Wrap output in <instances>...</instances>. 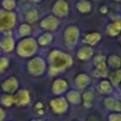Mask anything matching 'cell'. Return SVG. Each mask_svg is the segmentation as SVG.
I'll return each instance as SVG.
<instances>
[{
    "mask_svg": "<svg viewBox=\"0 0 121 121\" xmlns=\"http://www.w3.org/2000/svg\"><path fill=\"white\" fill-rule=\"evenodd\" d=\"M49 66H50V74L54 75L60 71L66 70L72 65V59L70 55L59 50H54L48 56Z\"/></svg>",
    "mask_w": 121,
    "mask_h": 121,
    "instance_id": "6da1fadb",
    "label": "cell"
},
{
    "mask_svg": "<svg viewBox=\"0 0 121 121\" xmlns=\"http://www.w3.org/2000/svg\"><path fill=\"white\" fill-rule=\"evenodd\" d=\"M38 45L34 38H23L17 45V54L21 57H30L37 51Z\"/></svg>",
    "mask_w": 121,
    "mask_h": 121,
    "instance_id": "7a4b0ae2",
    "label": "cell"
},
{
    "mask_svg": "<svg viewBox=\"0 0 121 121\" xmlns=\"http://www.w3.org/2000/svg\"><path fill=\"white\" fill-rule=\"evenodd\" d=\"M16 23V15L13 12L0 11V31L10 32Z\"/></svg>",
    "mask_w": 121,
    "mask_h": 121,
    "instance_id": "3957f363",
    "label": "cell"
},
{
    "mask_svg": "<svg viewBox=\"0 0 121 121\" xmlns=\"http://www.w3.org/2000/svg\"><path fill=\"white\" fill-rule=\"evenodd\" d=\"M28 70L31 73L32 75H36V77H39L46 70V63L45 60L39 56L33 57L28 64Z\"/></svg>",
    "mask_w": 121,
    "mask_h": 121,
    "instance_id": "277c9868",
    "label": "cell"
},
{
    "mask_svg": "<svg viewBox=\"0 0 121 121\" xmlns=\"http://www.w3.org/2000/svg\"><path fill=\"white\" fill-rule=\"evenodd\" d=\"M80 36V30L75 26H69L64 33V40L65 44L68 48H72L77 45L78 38Z\"/></svg>",
    "mask_w": 121,
    "mask_h": 121,
    "instance_id": "5b68a950",
    "label": "cell"
},
{
    "mask_svg": "<svg viewBox=\"0 0 121 121\" xmlns=\"http://www.w3.org/2000/svg\"><path fill=\"white\" fill-rule=\"evenodd\" d=\"M95 65H96L95 75L104 78L108 74V69L106 66V57L104 55H98L95 57Z\"/></svg>",
    "mask_w": 121,
    "mask_h": 121,
    "instance_id": "8992f818",
    "label": "cell"
},
{
    "mask_svg": "<svg viewBox=\"0 0 121 121\" xmlns=\"http://www.w3.org/2000/svg\"><path fill=\"white\" fill-rule=\"evenodd\" d=\"M68 12H69L68 3L65 0H57L54 3V5H53V9H52L53 16L66 17L68 15Z\"/></svg>",
    "mask_w": 121,
    "mask_h": 121,
    "instance_id": "52a82bcc",
    "label": "cell"
},
{
    "mask_svg": "<svg viewBox=\"0 0 121 121\" xmlns=\"http://www.w3.org/2000/svg\"><path fill=\"white\" fill-rule=\"evenodd\" d=\"M15 47V40L12 36L11 32H5L3 37L0 40V48L4 51V52H11L13 51Z\"/></svg>",
    "mask_w": 121,
    "mask_h": 121,
    "instance_id": "ba28073f",
    "label": "cell"
},
{
    "mask_svg": "<svg viewBox=\"0 0 121 121\" xmlns=\"http://www.w3.org/2000/svg\"><path fill=\"white\" fill-rule=\"evenodd\" d=\"M1 88L3 89L4 92L8 94H13L14 91H16L18 89V81L16 80V78L11 77L9 79H6L3 83L1 84Z\"/></svg>",
    "mask_w": 121,
    "mask_h": 121,
    "instance_id": "9c48e42d",
    "label": "cell"
},
{
    "mask_svg": "<svg viewBox=\"0 0 121 121\" xmlns=\"http://www.w3.org/2000/svg\"><path fill=\"white\" fill-rule=\"evenodd\" d=\"M57 25H59V21H57L56 17L53 16V15H49V16L45 17L42 20V22H40V27L44 30H48V31L55 30Z\"/></svg>",
    "mask_w": 121,
    "mask_h": 121,
    "instance_id": "30bf717a",
    "label": "cell"
},
{
    "mask_svg": "<svg viewBox=\"0 0 121 121\" xmlns=\"http://www.w3.org/2000/svg\"><path fill=\"white\" fill-rule=\"evenodd\" d=\"M50 105L52 107V109L57 114H62L64 113L65 111L67 109V104L66 100L64 98H56V99H53L52 101L50 102Z\"/></svg>",
    "mask_w": 121,
    "mask_h": 121,
    "instance_id": "8fae6325",
    "label": "cell"
},
{
    "mask_svg": "<svg viewBox=\"0 0 121 121\" xmlns=\"http://www.w3.org/2000/svg\"><path fill=\"white\" fill-rule=\"evenodd\" d=\"M14 101L18 105H26L30 102V94L28 90L21 89L17 92V95L14 97Z\"/></svg>",
    "mask_w": 121,
    "mask_h": 121,
    "instance_id": "7c38bea8",
    "label": "cell"
},
{
    "mask_svg": "<svg viewBox=\"0 0 121 121\" xmlns=\"http://www.w3.org/2000/svg\"><path fill=\"white\" fill-rule=\"evenodd\" d=\"M68 87V84L65 80L63 79H56L54 82H53V85H52V91L56 95L63 94L65 90L67 89Z\"/></svg>",
    "mask_w": 121,
    "mask_h": 121,
    "instance_id": "4fadbf2b",
    "label": "cell"
},
{
    "mask_svg": "<svg viewBox=\"0 0 121 121\" xmlns=\"http://www.w3.org/2000/svg\"><path fill=\"white\" fill-rule=\"evenodd\" d=\"M94 54V50H92L91 47L89 46H83L79 49L77 53V56L79 60H88Z\"/></svg>",
    "mask_w": 121,
    "mask_h": 121,
    "instance_id": "5bb4252c",
    "label": "cell"
},
{
    "mask_svg": "<svg viewBox=\"0 0 121 121\" xmlns=\"http://www.w3.org/2000/svg\"><path fill=\"white\" fill-rule=\"evenodd\" d=\"M89 83H90V78L85 73H81V74H79L75 78V84L80 88L87 87L89 85Z\"/></svg>",
    "mask_w": 121,
    "mask_h": 121,
    "instance_id": "9a60e30c",
    "label": "cell"
},
{
    "mask_svg": "<svg viewBox=\"0 0 121 121\" xmlns=\"http://www.w3.org/2000/svg\"><path fill=\"white\" fill-rule=\"evenodd\" d=\"M106 31L111 36H117L121 32V23H119L118 21H114V22L109 23L107 26Z\"/></svg>",
    "mask_w": 121,
    "mask_h": 121,
    "instance_id": "2e32d148",
    "label": "cell"
},
{
    "mask_svg": "<svg viewBox=\"0 0 121 121\" xmlns=\"http://www.w3.org/2000/svg\"><path fill=\"white\" fill-rule=\"evenodd\" d=\"M109 80H111L112 86L118 87V86L121 84V69L114 70L113 72L109 74Z\"/></svg>",
    "mask_w": 121,
    "mask_h": 121,
    "instance_id": "e0dca14e",
    "label": "cell"
},
{
    "mask_svg": "<svg viewBox=\"0 0 121 121\" xmlns=\"http://www.w3.org/2000/svg\"><path fill=\"white\" fill-rule=\"evenodd\" d=\"M105 106H106L108 109L120 112L121 113V102L115 100V99H112V98L106 99V100H105Z\"/></svg>",
    "mask_w": 121,
    "mask_h": 121,
    "instance_id": "ac0fdd59",
    "label": "cell"
},
{
    "mask_svg": "<svg viewBox=\"0 0 121 121\" xmlns=\"http://www.w3.org/2000/svg\"><path fill=\"white\" fill-rule=\"evenodd\" d=\"M107 65L111 67L114 70H117V69H120L121 67V59L118 55H111L107 60Z\"/></svg>",
    "mask_w": 121,
    "mask_h": 121,
    "instance_id": "d6986e66",
    "label": "cell"
},
{
    "mask_svg": "<svg viewBox=\"0 0 121 121\" xmlns=\"http://www.w3.org/2000/svg\"><path fill=\"white\" fill-rule=\"evenodd\" d=\"M101 39V35L99 33H96V32H94V33H88L86 34L85 36V42L87 43L88 45H90V46H94V45L98 44L99 42H100Z\"/></svg>",
    "mask_w": 121,
    "mask_h": 121,
    "instance_id": "ffe728a7",
    "label": "cell"
},
{
    "mask_svg": "<svg viewBox=\"0 0 121 121\" xmlns=\"http://www.w3.org/2000/svg\"><path fill=\"white\" fill-rule=\"evenodd\" d=\"M99 90H100L102 94H111L113 91V86H112L111 82L106 81V80H103L100 82L99 84Z\"/></svg>",
    "mask_w": 121,
    "mask_h": 121,
    "instance_id": "44dd1931",
    "label": "cell"
},
{
    "mask_svg": "<svg viewBox=\"0 0 121 121\" xmlns=\"http://www.w3.org/2000/svg\"><path fill=\"white\" fill-rule=\"evenodd\" d=\"M77 9L81 13H88L91 10V4L87 0H80L77 3Z\"/></svg>",
    "mask_w": 121,
    "mask_h": 121,
    "instance_id": "7402d4cb",
    "label": "cell"
},
{
    "mask_svg": "<svg viewBox=\"0 0 121 121\" xmlns=\"http://www.w3.org/2000/svg\"><path fill=\"white\" fill-rule=\"evenodd\" d=\"M95 99V94L91 89L87 90V91L84 94L83 96V100H84V104H85L86 107H90L92 105V102H94Z\"/></svg>",
    "mask_w": 121,
    "mask_h": 121,
    "instance_id": "603a6c76",
    "label": "cell"
},
{
    "mask_svg": "<svg viewBox=\"0 0 121 121\" xmlns=\"http://www.w3.org/2000/svg\"><path fill=\"white\" fill-rule=\"evenodd\" d=\"M67 99H68V101L70 103H72V104H78V103H80V101H81V96H80V94L78 91H75V90H70V91L67 94Z\"/></svg>",
    "mask_w": 121,
    "mask_h": 121,
    "instance_id": "cb8c5ba5",
    "label": "cell"
},
{
    "mask_svg": "<svg viewBox=\"0 0 121 121\" xmlns=\"http://www.w3.org/2000/svg\"><path fill=\"white\" fill-rule=\"evenodd\" d=\"M52 40V34L51 33H44L43 35L39 36L38 38V44L42 46H47L48 44H50Z\"/></svg>",
    "mask_w": 121,
    "mask_h": 121,
    "instance_id": "d4e9b609",
    "label": "cell"
},
{
    "mask_svg": "<svg viewBox=\"0 0 121 121\" xmlns=\"http://www.w3.org/2000/svg\"><path fill=\"white\" fill-rule=\"evenodd\" d=\"M2 6L6 10V12H11L12 10H14L16 6V2L15 0H2Z\"/></svg>",
    "mask_w": 121,
    "mask_h": 121,
    "instance_id": "484cf974",
    "label": "cell"
},
{
    "mask_svg": "<svg viewBox=\"0 0 121 121\" xmlns=\"http://www.w3.org/2000/svg\"><path fill=\"white\" fill-rule=\"evenodd\" d=\"M26 18H27V20L29 21V22H34V21H35L36 19L38 18L37 11H35V10H29L27 12V16H26Z\"/></svg>",
    "mask_w": 121,
    "mask_h": 121,
    "instance_id": "4316f807",
    "label": "cell"
},
{
    "mask_svg": "<svg viewBox=\"0 0 121 121\" xmlns=\"http://www.w3.org/2000/svg\"><path fill=\"white\" fill-rule=\"evenodd\" d=\"M30 32H31V28H30V26L28 23H23V25H21L19 27V35L22 36V37L28 36L30 34Z\"/></svg>",
    "mask_w": 121,
    "mask_h": 121,
    "instance_id": "83f0119b",
    "label": "cell"
},
{
    "mask_svg": "<svg viewBox=\"0 0 121 121\" xmlns=\"http://www.w3.org/2000/svg\"><path fill=\"white\" fill-rule=\"evenodd\" d=\"M1 103L4 104L5 106H11L13 103H15L14 101V97L11 95H4L1 97Z\"/></svg>",
    "mask_w": 121,
    "mask_h": 121,
    "instance_id": "f1b7e54d",
    "label": "cell"
},
{
    "mask_svg": "<svg viewBox=\"0 0 121 121\" xmlns=\"http://www.w3.org/2000/svg\"><path fill=\"white\" fill-rule=\"evenodd\" d=\"M9 63H10V60L5 56L0 57V73L3 72L9 66Z\"/></svg>",
    "mask_w": 121,
    "mask_h": 121,
    "instance_id": "f546056e",
    "label": "cell"
},
{
    "mask_svg": "<svg viewBox=\"0 0 121 121\" xmlns=\"http://www.w3.org/2000/svg\"><path fill=\"white\" fill-rule=\"evenodd\" d=\"M108 120L109 121H121V114L119 113L112 114V115H109Z\"/></svg>",
    "mask_w": 121,
    "mask_h": 121,
    "instance_id": "4dcf8cb0",
    "label": "cell"
},
{
    "mask_svg": "<svg viewBox=\"0 0 121 121\" xmlns=\"http://www.w3.org/2000/svg\"><path fill=\"white\" fill-rule=\"evenodd\" d=\"M4 116H5V113H4V111L1 108V107H0V121H1L2 119H3V118H4Z\"/></svg>",
    "mask_w": 121,
    "mask_h": 121,
    "instance_id": "1f68e13d",
    "label": "cell"
},
{
    "mask_svg": "<svg viewBox=\"0 0 121 121\" xmlns=\"http://www.w3.org/2000/svg\"><path fill=\"white\" fill-rule=\"evenodd\" d=\"M114 21H118V22H119V23H121V16L115 17V18H114Z\"/></svg>",
    "mask_w": 121,
    "mask_h": 121,
    "instance_id": "d6a6232c",
    "label": "cell"
},
{
    "mask_svg": "<svg viewBox=\"0 0 121 121\" xmlns=\"http://www.w3.org/2000/svg\"><path fill=\"white\" fill-rule=\"evenodd\" d=\"M107 12V9L105 8V6H103V8H101V13H106Z\"/></svg>",
    "mask_w": 121,
    "mask_h": 121,
    "instance_id": "836d02e7",
    "label": "cell"
},
{
    "mask_svg": "<svg viewBox=\"0 0 121 121\" xmlns=\"http://www.w3.org/2000/svg\"><path fill=\"white\" fill-rule=\"evenodd\" d=\"M32 1H34V2H38V1H40V0H32Z\"/></svg>",
    "mask_w": 121,
    "mask_h": 121,
    "instance_id": "e575fe53",
    "label": "cell"
},
{
    "mask_svg": "<svg viewBox=\"0 0 121 121\" xmlns=\"http://www.w3.org/2000/svg\"><path fill=\"white\" fill-rule=\"evenodd\" d=\"M33 121H43V120H33Z\"/></svg>",
    "mask_w": 121,
    "mask_h": 121,
    "instance_id": "d590c367",
    "label": "cell"
},
{
    "mask_svg": "<svg viewBox=\"0 0 121 121\" xmlns=\"http://www.w3.org/2000/svg\"><path fill=\"white\" fill-rule=\"evenodd\" d=\"M120 95H121V85H120Z\"/></svg>",
    "mask_w": 121,
    "mask_h": 121,
    "instance_id": "8d00e7d4",
    "label": "cell"
},
{
    "mask_svg": "<svg viewBox=\"0 0 121 121\" xmlns=\"http://www.w3.org/2000/svg\"><path fill=\"white\" fill-rule=\"evenodd\" d=\"M114 1H121V0H114Z\"/></svg>",
    "mask_w": 121,
    "mask_h": 121,
    "instance_id": "74e56055",
    "label": "cell"
}]
</instances>
